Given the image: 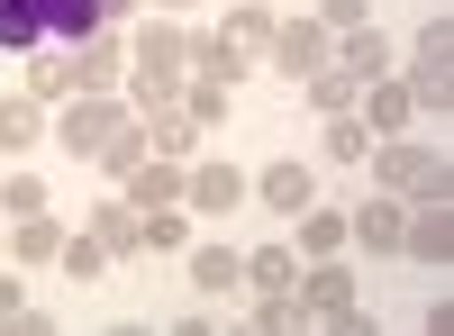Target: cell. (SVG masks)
<instances>
[{"label":"cell","mask_w":454,"mask_h":336,"mask_svg":"<svg viewBox=\"0 0 454 336\" xmlns=\"http://www.w3.org/2000/svg\"><path fill=\"white\" fill-rule=\"evenodd\" d=\"M246 200H254V182L237 164H192V173H182V209H192V218H227Z\"/></svg>","instance_id":"cell-4"},{"label":"cell","mask_w":454,"mask_h":336,"mask_svg":"<svg viewBox=\"0 0 454 336\" xmlns=\"http://www.w3.org/2000/svg\"><path fill=\"white\" fill-rule=\"evenodd\" d=\"M137 128H145V155H173V164H192V145H200V128L182 119V100H164V109H137Z\"/></svg>","instance_id":"cell-10"},{"label":"cell","mask_w":454,"mask_h":336,"mask_svg":"<svg viewBox=\"0 0 454 336\" xmlns=\"http://www.w3.org/2000/svg\"><path fill=\"white\" fill-rule=\"evenodd\" d=\"M0 46H46V19H36V0H0Z\"/></svg>","instance_id":"cell-31"},{"label":"cell","mask_w":454,"mask_h":336,"mask_svg":"<svg viewBox=\"0 0 454 336\" xmlns=\"http://www.w3.org/2000/svg\"><path fill=\"white\" fill-rule=\"evenodd\" d=\"M91 164H100V173H109V182H128V173H137V164H145V128H137V119H128V128H119V137H109V145H100V155H91Z\"/></svg>","instance_id":"cell-28"},{"label":"cell","mask_w":454,"mask_h":336,"mask_svg":"<svg viewBox=\"0 0 454 336\" xmlns=\"http://www.w3.org/2000/svg\"><path fill=\"white\" fill-rule=\"evenodd\" d=\"M0 209H10V218H36V209H46V182H36V173H10V182H0Z\"/></svg>","instance_id":"cell-32"},{"label":"cell","mask_w":454,"mask_h":336,"mask_svg":"<svg viewBox=\"0 0 454 336\" xmlns=\"http://www.w3.org/2000/svg\"><path fill=\"white\" fill-rule=\"evenodd\" d=\"M218 36H227V46H237V55L254 64L263 46H273V10H263V0H237V10H227V27H218Z\"/></svg>","instance_id":"cell-21"},{"label":"cell","mask_w":454,"mask_h":336,"mask_svg":"<svg viewBox=\"0 0 454 336\" xmlns=\"http://www.w3.org/2000/svg\"><path fill=\"white\" fill-rule=\"evenodd\" d=\"M46 145V100H0V155H36Z\"/></svg>","instance_id":"cell-15"},{"label":"cell","mask_w":454,"mask_h":336,"mask_svg":"<svg viewBox=\"0 0 454 336\" xmlns=\"http://www.w3.org/2000/svg\"><path fill=\"white\" fill-rule=\"evenodd\" d=\"M192 73H209V82H237V73H246V55L227 46L218 27H192Z\"/></svg>","instance_id":"cell-23"},{"label":"cell","mask_w":454,"mask_h":336,"mask_svg":"<svg viewBox=\"0 0 454 336\" xmlns=\"http://www.w3.org/2000/svg\"><path fill=\"white\" fill-rule=\"evenodd\" d=\"M173 100H182V119H192L200 137L227 128V82H209V73H182V91H173Z\"/></svg>","instance_id":"cell-19"},{"label":"cell","mask_w":454,"mask_h":336,"mask_svg":"<svg viewBox=\"0 0 454 336\" xmlns=\"http://www.w3.org/2000/svg\"><path fill=\"white\" fill-rule=\"evenodd\" d=\"M246 327H254V336H282V327H309V301H300V291H263V301L246 309Z\"/></svg>","instance_id":"cell-22"},{"label":"cell","mask_w":454,"mask_h":336,"mask_svg":"<svg viewBox=\"0 0 454 336\" xmlns=\"http://www.w3.org/2000/svg\"><path fill=\"white\" fill-rule=\"evenodd\" d=\"M372 173H382L391 200H445L454 209V173H445V145H419V137H382L372 145Z\"/></svg>","instance_id":"cell-1"},{"label":"cell","mask_w":454,"mask_h":336,"mask_svg":"<svg viewBox=\"0 0 454 336\" xmlns=\"http://www.w3.org/2000/svg\"><path fill=\"white\" fill-rule=\"evenodd\" d=\"M318 327H336V336H372V309H364V301H336V309H318Z\"/></svg>","instance_id":"cell-33"},{"label":"cell","mask_w":454,"mask_h":336,"mask_svg":"<svg viewBox=\"0 0 454 336\" xmlns=\"http://www.w3.org/2000/svg\"><path fill=\"white\" fill-rule=\"evenodd\" d=\"M137 218H145V246H155V254H182V246H192V209H182V200L137 209Z\"/></svg>","instance_id":"cell-27"},{"label":"cell","mask_w":454,"mask_h":336,"mask_svg":"<svg viewBox=\"0 0 454 336\" xmlns=\"http://www.w3.org/2000/svg\"><path fill=\"white\" fill-rule=\"evenodd\" d=\"M254 200H263V209H273V218H300V209H309V200H318V173L282 155V164H263V173H254Z\"/></svg>","instance_id":"cell-9"},{"label":"cell","mask_w":454,"mask_h":336,"mask_svg":"<svg viewBox=\"0 0 454 336\" xmlns=\"http://www.w3.org/2000/svg\"><path fill=\"white\" fill-rule=\"evenodd\" d=\"M400 228H409V200H391V191L346 209V246H364V254H400Z\"/></svg>","instance_id":"cell-6"},{"label":"cell","mask_w":454,"mask_h":336,"mask_svg":"<svg viewBox=\"0 0 454 336\" xmlns=\"http://www.w3.org/2000/svg\"><path fill=\"white\" fill-rule=\"evenodd\" d=\"M246 282H254V291H300V254H291V246H254V254H246Z\"/></svg>","instance_id":"cell-24"},{"label":"cell","mask_w":454,"mask_h":336,"mask_svg":"<svg viewBox=\"0 0 454 336\" xmlns=\"http://www.w3.org/2000/svg\"><path fill=\"white\" fill-rule=\"evenodd\" d=\"M10 254H19V264H55V254H64V218H46V209L10 218Z\"/></svg>","instance_id":"cell-18"},{"label":"cell","mask_w":454,"mask_h":336,"mask_svg":"<svg viewBox=\"0 0 454 336\" xmlns=\"http://www.w3.org/2000/svg\"><path fill=\"white\" fill-rule=\"evenodd\" d=\"M300 91H309V109H318V119H346L364 82H355V73H336V64H327V73H309V82H300Z\"/></svg>","instance_id":"cell-26"},{"label":"cell","mask_w":454,"mask_h":336,"mask_svg":"<svg viewBox=\"0 0 454 336\" xmlns=\"http://www.w3.org/2000/svg\"><path fill=\"white\" fill-rule=\"evenodd\" d=\"M155 10H182V0H155Z\"/></svg>","instance_id":"cell-36"},{"label":"cell","mask_w":454,"mask_h":336,"mask_svg":"<svg viewBox=\"0 0 454 336\" xmlns=\"http://www.w3.org/2000/svg\"><path fill=\"white\" fill-rule=\"evenodd\" d=\"M400 254H409V264H436V273H445V254H454V218H445V200H409Z\"/></svg>","instance_id":"cell-8"},{"label":"cell","mask_w":454,"mask_h":336,"mask_svg":"<svg viewBox=\"0 0 454 336\" xmlns=\"http://www.w3.org/2000/svg\"><path fill=\"white\" fill-rule=\"evenodd\" d=\"M128 200H137V209H164V200H182V164H173V155H145V164L128 173Z\"/></svg>","instance_id":"cell-20"},{"label":"cell","mask_w":454,"mask_h":336,"mask_svg":"<svg viewBox=\"0 0 454 336\" xmlns=\"http://www.w3.org/2000/svg\"><path fill=\"white\" fill-rule=\"evenodd\" d=\"M318 27H336V36L364 27V0H318Z\"/></svg>","instance_id":"cell-34"},{"label":"cell","mask_w":454,"mask_h":336,"mask_svg":"<svg viewBox=\"0 0 454 336\" xmlns=\"http://www.w3.org/2000/svg\"><path fill=\"white\" fill-rule=\"evenodd\" d=\"M192 291H246V254L200 246V254H192Z\"/></svg>","instance_id":"cell-25"},{"label":"cell","mask_w":454,"mask_h":336,"mask_svg":"<svg viewBox=\"0 0 454 336\" xmlns=\"http://www.w3.org/2000/svg\"><path fill=\"white\" fill-rule=\"evenodd\" d=\"M119 82H128V36L119 27L82 36V46H73V91H119Z\"/></svg>","instance_id":"cell-7"},{"label":"cell","mask_w":454,"mask_h":336,"mask_svg":"<svg viewBox=\"0 0 454 336\" xmlns=\"http://www.w3.org/2000/svg\"><path fill=\"white\" fill-rule=\"evenodd\" d=\"M355 291H364V282H355L346 254H318V264L300 273V301H309V318H318V309H336V301H355Z\"/></svg>","instance_id":"cell-13"},{"label":"cell","mask_w":454,"mask_h":336,"mask_svg":"<svg viewBox=\"0 0 454 336\" xmlns=\"http://www.w3.org/2000/svg\"><path fill=\"white\" fill-rule=\"evenodd\" d=\"M27 100H46V109L73 100V46H36V64H27Z\"/></svg>","instance_id":"cell-16"},{"label":"cell","mask_w":454,"mask_h":336,"mask_svg":"<svg viewBox=\"0 0 454 336\" xmlns=\"http://www.w3.org/2000/svg\"><path fill=\"white\" fill-rule=\"evenodd\" d=\"M128 119H137L128 100H109V91H73V100H64V119H55V145H64V155H100V145L119 137Z\"/></svg>","instance_id":"cell-2"},{"label":"cell","mask_w":454,"mask_h":336,"mask_svg":"<svg viewBox=\"0 0 454 336\" xmlns=\"http://www.w3.org/2000/svg\"><path fill=\"white\" fill-rule=\"evenodd\" d=\"M19 301H27V282H19V273H0V327L19 318Z\"/></svg>","instance_id":"cell-35"},{"label":"cell","mask_w":454,"mask_h":336,"mask_svg":"<svg viewBox=\"0 0 454 336\" xmlns=\"http://www.w3.org/2000/svg\"><path fill=\"white\" fill-rule=\"evenodd\" d=\"M91 237L109 246V264H128V254L145 246V218H137V200H100V209H91Z\"/></svg>","instance_id":"cell-14"},{"label":"cell","mask_w":454,"mask_h":336,"mask_svg":"<svg viewBox=\"0 0 454 336\" xmlns=\"http://www.w3.org/2000/svg\"><path fill=\"white\" fill-rule=\"evenodd\" d=\"M55 264H64L73 282H100V273H109V246H100V237L82 228V237H64V254H55Z\"/></svg>","instance_id":"cell-30"},{"label":"cell","mask_w":454,"mask_h":336,"mask_svg":"<svg viewBox=\"0 0 454 336\" xmlns=\"http://www.w3.org/2000/svg\"><path fill=\"white\" fill-rule=\"evenodd\" d=\"M300 254H309V264H318V254H355L346 246V209H327V200L300 209Z\"/></svg>","instance_id":"cell-17"},{"label":"cell","mask_w":454,"mask_h":336,"mask_svg":"<svg viewBox=\"0 0 454 336\" xmlns=\"http://www.w3.org/2000/svg\"><path fill=\"white\" fill-rule=\"evenodd\" d=\"M273 73L282 82H309V73H327L336 64V27H318V19H273Z\"/></svg>","instance_id":"cell-3"},{"label":"cell","mask_w":454,"mask_h":336,"mask_svg":"<svg viewBox=\"0 0 454 336\" xmlns=\"http://www.w3.org/2000/svg\"><path fill=\"white\" fill-rule=\"evenodd\" d=\"M36 19H46V46H82V36L109 27L100 0H36Z\"/></svg>","instance_id":"cell-11"},{"label":"cell","mask_w":454,"mask_h":336,"mask_svg":"<svg viewBox=\"0 0 454 336\" xmlns=\"http://www.w3.org/2000/svg\"><path fill=\"white\" fill-rule=\"evenodd\" d=\"M336 73L382 82V73H391V36H382V27H346V36H336Z\"/></svg>","instance_id":"cell-12"},{"label":"cell","mask_w":454,"mask_h":336,"mask_svg":"<svg viewBox=\"0 0 454 336\" xmlns=\"http://www.w3.org/2000/svg\"><path fill=\"white\" fill-rule=\"evenodd\" d=\"M355 119L372 128V145H382V137H409V128H419V100H409V82H391V73H382V82L355 91Z\"/></svg>","instance_id":"cell-5"},{"label":"cell","mask_w":454,"mask_h":336,"mask_svg":"<svg viewBox=\"0 0 454 336\" xmlns=\"http://www.w3.org/2000/svg\"><path fill=\"white\" fill-rule=\"evenodd\" d=\"M372 155V128L355 119V109H346V119H327V164H364Z\"/></svg>","instance_id":"cell-29"}]
</instances>
